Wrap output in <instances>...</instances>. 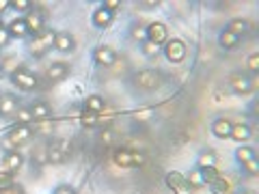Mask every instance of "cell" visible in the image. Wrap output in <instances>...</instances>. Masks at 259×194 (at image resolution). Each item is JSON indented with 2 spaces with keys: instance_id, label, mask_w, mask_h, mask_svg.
Listing matches in <instances>:
<instances>
[{
  "instance_id": "obj_32",
  "label": "cell",
  "mask_w": 259,
  "mask_h": 194,
  "mask_svg": "<svg viewBox=\"0 0 259 194\" xmlns=\"http://www.w3.org/2000/svg\"><path fill=\"white\" fill-rule=\"evenodd\" d=\"M32 112H30V106L28 108H18L15 112V125H30L32 123Z\"/></svg>"
},
{
  "instance_id": "obj_35",
  "label": "cell",
  "mask_w": 259,
  "mask_h": 194,
  "mask_svg": "<svg viewBox=\"0 0 259 194\" xmlns=\"http://www.w3.org/2000/svg\"><path fill=\"white\" fill-rule=\"evenodd\" d=\"M199 171H201V175H203V179H205V185H207L209 181H214V179H216V177H218V175H221V173H218V171H216V166L199 168Z\"/></svg>"
},
{
  "instance_id": "obj_28",
  "label": "cell",
  "mask_w": 259,
  "mask_h": 194,
  "mask_svg": "<svg viewBox=\"0 0 259 194\" xmlns=\"http://www.w3.org/2000/svg\"><path fill=\"white\" fill-rule=\"evenodd\" d=\"M84 108L87 110H91V112H97V115H100V112L106 108V104H104V100L100 95H89L87 100H84Z\"/></svg>"
},
{
  "instance_id": "obj_41",
  "label": "cell",
  "mask_w": 259,
  "mask_h": 194,
  "mask_svg": "<svg viewBox=\"0 0 259 194\" xmlns=\"http://www.w3.org/2000/svg\"><path fill=\"white\" fill-rule=\"evenodd\" d=\"M11 41V37H9V32H7L5 26H0V47H7Z\"/></svg>"
},
{
  "instance_id": "obj_1",
  "label": "cell",
  "mask_w": 259,
  "mask_h": 194,
  "mask_svg": "<svg viewBox=\"0 0 259 194\" xmlns=\"http://www.w3.org/2000/svg\"><path fill=\"white\" fill-rule=\"evenodd\" d=\"M32 136H35V129H32L30 125H13L9 132H7V136L3 138V149L5 153L7 151H18L20 144H26Z\"/></svg>"
},
{
  "instance_id": "obj_27",
  "label": "cell",
  "mask_w": 259,
  "mask_h": 194,
  "mask_svg": "<svg viewBox=\"0 0 259 194\" xmlns=\"http://www.w3.org/2000/svg\"><path fill=\"white\" fill-rule=\"evenodd\" d=\"M207 188H209V192H212V194H227V192H229V181H227L225 177L218 175L214 181L207 183Z\"/></svg>"
},
{
  "instance_id": "obj_19",
  "label": "cell",
  "mask_w": 259,
  "mask_h": 194,
  "mask_svg": "<svg viewBox=\"0 0 259 194\" xmlns=\"http://www.w3.org/2000/svg\"><path fill=\"white\" fill-rule=\"evenodd\" d=\"M30 112L35 121H44L52 117V106L48 102H35V104H30Z\"/></svg>"
},
{
  "instance_id": "obj_29",
  "label": "cell",
  "mask_w": 259,
  "mask_h": 194,
  "mask_svg": "<svg viewBox=\"0 0 259 194\" xmlns=\"http://www.w3.org/2000/svg\"><path fill=\"white\" fill-rule=\"evenodd\" d=\"M130 37H132L134 41H139V43L147 41V26H143V24L134 22L132 26H130Z\"/></svg>"
},
{
  "instance_id": "obj_16",
  "label": "cell",
  "mask_w": 259,
  "mask_h": 194,
  "mask_svg": "<svg viewBox=\"0 0 259 194\" xmlns=\"http://www.w3.org/2000/svg\"><path fill=\"white\" fill-rule=\"evenodd\" d=\"M69 65L67 63H52L50 67H48V80H52V82H61V80H65L69 76Z\"/></svg>"
},
{
  "instance_id": "obj_13",
  "label": "cell",
  "mask_w": 259,
  "mask_h": 194,
  "mask_svg": "<svg viewBox=\"0 0 259 194\" xmlns=\"http://www.w3.org/2000/svg\"><path fill=\"white\" fill-rule=\"evenodd\" d=\"M67 158V142L65 140H56V142H50L48 144V160L52 164H61Z\"/></svg>"
},
{
  "instance_id": "obj_2",
  "label": "cell",
  "mask_w": 259,
  "mask_h": 194,
  "mask_svg": "<svg viewBox=\"0 0 259 194\" xmlns=\"http://www.w3.org/2000/svg\"><path fill=\"white\" fill-rule=\"evenodd\" d=\"M54 39H56V32L46 28L39 37H32L30 41H28V52L35 56V59H44L46 52L54 45Z\"/></svg>"
},
{
  "instance_id": "obj_10",
  "label": "cell",
  "mask_w": 259,
  "mask_h": 194,
  "mask_svg": "<svg viewBox=\"0 0 259 194\" xmlns=\"http://www.w3.org/2000/svg\"><path fill=\"white\" fill-rule=\"evenodd\" d=\"M24 22H26V28H28V35L30 37H39L41 32L46 30V22H44V15L39 11H28L26 18H24Z\"/></svg>"
},
{
  "instance_id": "obj_33",
  "label": "cell",
  "mask_w": 259,
  "mask_h": 194,
  "mask_svg": "<svg viewBox=\"0 0 259 194\" xmlns=\"http://www.w3.org/2000/svg\"><path fill=\"white\" fill-rule=\"evenodd\" d=\"M242 171H244L248 177H257L259 175V160L253 158V160L244 162V164H242Z\"/></svg>"
},
{
  "instance_id": "obj_45",
  "label": "cell",
  "mask_w": 259,
  "mask_h": 194,
  "mask_svg": "<svg viewBox=\"0 0 259 194\" xmlns=\"http://www.w3.org/2000/svg\"><path fill=\"white\" fill-rule=\"evenodd\" d=\"M7 9H11V0H0V13H5Z\"/></svg>"
},
{
  "instance_id": "obj_38",
  "label": "cell",
  "mask_w": 259,
  "mask_h": 194,
  "mask_svg": "<svg viewBox=\"0 0 259 194\" xmlns=\"http://www.w3.org/2000/svg\"><path fill=\"white\" fill-rule=\"evenodd\" d=\"M102 7H104V9H106V11L115 13V11L119 9V7H121V0H104V3H102Z\"/></svg>"
},
{
  "instance_id": "obj_46",
  "label": "cell",
  "mask_w": 259,
  "mask_h": 194,
  "mask_svg": "<svg viewBox=\"0 0 259 194\" xmlns=\"http://www.w3.org/2000/svg\"><path fill=\"white\" fill-rule=\"evenodd\" d=\"M238 194H255V192H253V190H240Z\"/></svg>"
},
{
  "instance_id": "obj_18",
  "label": "cell",
  "mask_w": 259,
  "mask_h": 194,
  "mask_svg": "<svg viewBox=\"0 0 259 194\" xmlns=\"http://www.w3.org/2000/svg\"><path fill=\"white\" fill-rule=\"evenodd\" d=\"M231 127H233V123L229 119H216L212 123V134L216 136V138L225 140V138H229L231 136Z\"/></svg>"
},
{
  "instance_id": "obj_17",
  "label": "cell",
  "mask_w": 259,
  "mask_h": 194,
  "mask_svg": "<svg viewBox=\"0 0 259 194\" xmlns=\"http://www.w3.org/2000/svg\"><path fill=\"white\" fill-rule=\"evenodd\" d=\"M54 47L59 52H71L76 47V39L71 32H56V39H54Z\"/></svg>"
},
{
  "instance_id": "obj_47",
  "label": "cell",
  "mask_w": 259,
  "mask_h": 194,
  "mask_svg": "<svg viewBox=\"0 0 259 194\" xmlns=\"http://www.w3.org/2000/svg\"><path fill=\"white\" fill-rule=\"evenodd\" d=\"M0 26H3V24H0Z\"/></svg>"
},
{
  "instance_id": "obj_3",
  "label": "cell",
  "mask_w": 259,
  "mask_h": 194,
  "mask_svg": "<svg viewBox=\"0 0 259 194\" xmlns=\"http://www.w3.org/2000/svg\"><path fill=\"white\" fill-rule=\"evenodd\" d=\"M164 181H166V188L171 190L173 194H192L194 192L190 188L188 179H186V175H182L180 171H168L166 177H164Z\"/></svg>"
},
{
  "instance_id": "obj_9",
  "label": "cell",
  "mask_w": 259,
  "mask_h": 194,
  "mask_svg": "<svg viewBox=\"0 0 259 194\" xmlns=\"http://www.w3.org/2000/svg\"><path fill=\"white\" fill-rule=\"evenodd\" d=\"M147 41L156 45H164L168 41V28L162 22H151L147 26Z\"/></svg>"
},
{
  "instance_id": "obj_21",
  "label": "cell",
  "mask_w": 259,
  "mask_h": 194,
  "mask_svg": "<svg viewBox=\"0 0 259 194\" xmlns=\"http://www.w3.org/2000/svg\"><path fill=\"white\" fill-rule=\"evenodd\" d=\"M227 30L229 32H233L236 37H244L246 32L250 30V22L248 20H244V18H236V20H231L229 24H227Z\"/></svg>"
},
{
  "instance_id": "obj_42",
  "label": "cell",
  "mask_w": 259,
  "mask_h": 194,
  "mask_svg": "<svg viewBox=\"0 0 259 194\" xmlns=\"http://www.w3.org/2000/svg\"><path fill=\"white\" fill-rule=\"evenodd\" d=\"M143 162H145V156L139 151H132V166H143Z\"/></svg>"
},
{
  "instance_id": "obj_34",
  "label": "cell",
  "mask_w": 259,
  "mask_h": 194,
  "mask_svg": "<svg viewBox=\"0 0 259 194\" xmlns=\"http://www.w3.org/2000/svg\"><path fill=\"white\" fill-rule=\"evenodd\" d=\"M141 52H143L145 56H147V59H153V56H158L160 45L151 43V41H143V43H141Z\"/></svg>"
},
{
  "instance_id": "obj_20",
  "label": "cell",
  "mask_w": 259,
  "mask_h": 194,
  "mask_svg": "<svg viewBox=\"0 0 259 194\" xmlns=\"http://www.w3.org/2000/svg\"><path fill=\"white\" fill-rule=\"evenodd\" d=\"M250 136H253V132H250V125L248 123H233L229 138H233L236 142H246Z\"/></svg>"
},
{
  "instance_id": "obj_22",
  "label": "cell",
  "mask_w": 259,
  "mask_h": 194,
  "mask_svg": "<svg viewBox=\"0 0 259 194\" xmlns=\"http://www.w3.org/2000/svg\"><path fill=\"white\" fill-rule=\"evenodd\" d=\"M30 162H32V166L35 168H41V166H46L48 162V144H39L37 149H32V153H30Z\"/></svg>"
},
{
  "instance_id": "obj_12",
  "label": "cell",
  "mask_w": 259,
  "mask_h": 194,
  "mask_svg": "<svg viewBox=\"0 0 259 194\" xmlns=\"http://www.w3.org/2000/svg\"><path fill=\"white\" fill-rule=\"evenodd\" d=\"M20 108V102H18V97H15L13 93H3L0 95V117H11L15 115Z\"/></svg>"
},
{
  "instance_id": "obj_5",
  "label": "cell",
  "mask_w": 259,
  "mask_h": 194,
  "mask_svg": "<svg viewBox=\"0 0 259 194\" xmlns=\"http://www.w3.org/2000/svg\"><path fill=\"white\" fill-rule=\"evenodd\" d=\"M9 80H11L13 86H18L20 91H26V93L37 86V76L30 74L26 69H15L13 74H9Z\"/></svg>"
},
{
  "instance_id": "obj_43",
  "label": "cell",
  "mask_w": 259,
  "mask_h": 194,
  "mask_svg": "<svg viewBox=\"0 0 259 194\" xmlns=\"http://www.w3.org/2000/svg\"><path fill=\"white\" fill-rule=\"evenodd\" d=\"M0 194H24V188H22L20 183H13L11 188H7L5 192H0Z\"/></svg>"
},
{
  "instance_id": "obj_11",
  "label": "cell",
  "mask_w": 259,
  "mask_h": 194,
  "mask_svg": "<svg viewBox=\"0 0 259 194\" xmlns=\"http://www.w3.org/2000/svg\"><path fill=\"white\" fill-rule=\"evenodd\" d=\"M22 166H24V156H22L20 151H7L5 156H3V168H5V173L15 175Z\"/></svg>"
},
{
  "instance_id": "obj_23",
  "label": "cell",
  "mask_w": 259,
  "mask_h": 194,
  "mask_svg": "<svg viewBox=\"0 0 259 194\" xmlns=\"http://www.w3.org/2000/svg\"><path fill=\"white\" fill-rule=\"evenodd\" d=\"M218 43H221L223 50H233V47L240 45V37H236L233 32L225 28V30H221V35H218Z\"/></svg>"
},
{
  "instance_id": "obj_36",
  "label": "cell",
  "mask_w": 259,
  "mask_h": 194,
  "mask_svg": "<svg viewBox=\"0 0 259 194\" xmlns=\"http://www.w3.org/2000/svg\"><path fill=\"white\" fill-rule=\"evenodd\" d=\"M13 183H15V181H13V175L0 171V192H5L7 188H11Z\"/></svg>"
},
{
  "instance_id": "obj_37",
  "label": "cell",
  "mask_w": 259,
  "mask_h": 194,
  "mask_svg": "<svg viewBox=\"0 0 259 194\" xmlns=\"http://www.w3.org/2000/svg\"><path fill=\"white\" fill-rule=\"evenodd\" d=\"M30 7H32V3L30 0H11V9H15V11H30Z\"/></svg>"
},
{
  "instance_id": "obj_14",
  "label": "cell",
  "mask_w": 259,
  "mask_h": 194,
  "mask_svg": "<svg viewBox=\"0 0 259 194\" xmlns=\"http://www.w3.org/2000/svg\"><path fill=\"white\" fill-rule=\"evenodd\" d=\"M112 20H115V13H110V11H106L104 7H97V9L93 11V15H91V22H93V26L95 28H108L110 24H112Z\"/></svg>"
},
{
  "instance_id": "obj_4",
  "label": "cell",
  "mask_w": 259,
  "mask_h": 194,
  "mask_svg": "<svg viewBox=\"0 0 259 194\" xmlns=\"http://www.w3.org/2000/svg\"><path fill=\"white\" fill-rule=\"evenodd\" d=\"M134 82L139 88H143V91H156V88H160V84H162V76L156 69H145V71H139V74H136Z\"/></svg>"
},
{
  "instance_id": "obj_40",
  "label": "cell",
  "mask_w": 259,
  "mask_h": 194,
  "mask_svg": "<svg viewBox=\"0 0 259 194\" xmlns=\"http://www.w3.org/2000/svg\"><path fill=\"white\" fill-rule=\"evenodd\" d=\"M52 194H76V192H74V188H71L69 183H61V185H56Z\"/></svg>"
},
{
  "instance_id": "obj_25",
  "label": "cell",
  "mask_w": 259,
  "mask_h": 194,
  "mask_svg": "<svg viewBox=\"0 0 259 194\" xmlns=\"http://www.w3.org/2000/svg\"><path fill=\"white\" fill-rule=\"evenodd\" d=\"M186 179H188L192 190H203L205 188V179H203V175H201V171H199L197 166L190 168V173L186 175Z\"/></svg>"
},
{
  "instance_id": "obj_31",
  "label": "cell",
  "mask_w": 259,
  "mask_h": 194,
  "mask_svg": "<svg viewBox=\"0 0 259 194\" xmlns=\"http://www.w3.org/2000/svg\"><path fill=\"white\" fill-rule=\"evenodd\" d=\"M80 123H82L84 127H95L97 123H100V115H97V112H91V110L82 108V112H80Z\"/></svg>"
},
{
  "instance_id": "obj_6",
  "label": "cell",
  "mask_w": 259,
  "mask_h": 194,
  "mask_svg": "<svg viewBox=\"0 0 259 194\" xmlns=\"http://www.w3.org/2000/svg\"><path fill=\"white\" fill-rule=\"evenodd\" d=\"M164 56L168 63L173 65H180L184 59H186V43L182 39H168L164 43Z\"/></svg>"
},
{
  "instance_id": "obj_7",
  "label": "cell",
  "mask_w": 259,
  "mask_h": 194,
  "mask_svg": "<svg viewBox=\"0 0 259 194\" xmlns=\"http://www.w3.org/2000/svg\"><path fill=\"white\" fill-rule=\"evenodd\" d=\"M227 82H229V88L236 95H248V93H253V80H250L246 74H231Z\"/></svg>"
},
{
  "instance_id": "obj_8",
  "label": "cell",
  "mask_w": 259,
  "mask_h": 194,
  "mask_svg": "<svg viewBox=\"0 0 259 194\" xmlns=\"http://www.w3.org/2000/svg\"><path fill=\"white\" fill-rule=\"evenodd\" d=\"M93 63L97 67H110L117 63V52L110 45H100L93 50Z\"/></svg>"
},
{
  "instance_id": "obj_15",
  "label": "cell",
  "mask_w": 259,
  "mask_h": 194,
  "mask_svg": "<svg viewBox=\"0 0 259 194\" xmlns=\"http://www.w3.org/2000/svg\"><path fill=\"white\" fill-rule=\"evenodd\" d=\"M5 28H7V32H9L11 39H24V37H28V28H26V22H24V18L11 20Z\"/></svg>"
},
{
  "instance_id": "obj_39",
  "label": "cell",
  "mask_w": 259,
  "mask_h": 194,
  "mask_svg": "<svg viewBox=\"0 0 259 194\" xmlns=\"http://www.w3.org/2000/svg\"><path fill=\"white\" fill-rule=\"evenodd\" d=\"M248 69L253 71V74H255V71H259V54L257 52L248 56Z\"/></svg>"
},
{
  "instance_id": "obj_26",
  "label": "cell",
  "mask_w": 259,
  "mask_h": 194,
  "mask_svg": "<svg viewBox=\"0 0 259 194\" xmlns=\"http://www.w3.org/2000/svg\"><path fill=\"white\" fill-rule=\"evenodd\" d=\"M112 160H115V164L121 168H132V151H127V149H117Z\"/></svg>"
},
{
  "instance_id": "obj_44",
  "label": "cell",
  "mask_w": 259,
  "mask_h": 194,
  "mask_svg": "<svg viewBox=\"0 0 259 194\" xmlns=\"http://www.w3.org/2000/svg\"><path fill=\"white\" fill-rule=\"evenodd\" d=\"M100 138H102V142H106V144H110V142H112V138H115V136H112V132H110V129H104V132H102V136H100Z\"/></svg>"
},
{
  "instance_id": "obj_30",
  "label": "cell",
  "mask_w": 259,
  "mask_h": 194,
  "mask_svg": "<svg viewBox=\"0 0 259 194\" xmlns=\"http://www.w3.org/2000/svg\"><path fill=\"white\" fill-rule=\"evenodd\" d=\"M253 158H257V153H255L253 147H248V144H240V147L236 149V160L240 162V164H244V162L253 160Z\"/></svg>"
},
{
  "instance_id": "obj_24",
  "label": "cell",
  "mask_w": 259,
  "mask_h": 194,
  "mask_svg": "<svg viewBox=\"0 0 259 194\" xmlns=\"http://www.w3.org/2000/svg\"><path fill=\"white\" fill-rule=\"evenodd\" d=\"M218 164V156H216V151L212 149H203L199 153V158H197V168H207V166H216Z\"/></svg>"
}]
</instances>
